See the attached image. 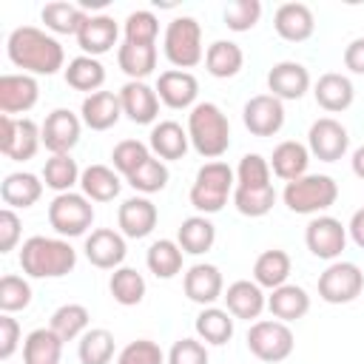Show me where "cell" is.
<instances>
[{"mask_svg":"<svg viewBox=\"0 0 364 364\" xmlns=\"http://www.w3.org/2000/svg\"><path fill=\"white\" fill-rule=\"evenodd\" d=\"M6 54L17 68H23V74H31V77L34 74L51 77L65 63V51L60 40L37 26H17L6 40Z\"/></svg>","mask_w":364,"mask_h":364,"instance_id":"cell-1","label":"cell"},{"mask_svg":"<svg viewBox=\"0 0 364 364\" xmlns=\"http://www.w3.org/2000/svg\"><path fill=\"white\" fill-rule=\"evenodd\" d=\"M20 267L31 279H60L77 267V250L63 236H31L20 247Z\"/></svg>","mask_w":364,"mask_h":364,"instance_id":"cell-2","label":"cell"},{"mask_svg":"<svg viewBox=\"0 0 364 364\" xmlns=\"http://www.w3.org/2000/svg\"><path fill=\"white\" fill-rule=\"evenodd\" d=\"M188 136L193 151L213 162L230 148V122L216 102H196L188 114Z\"/></svg>","mask_w":364,"mask_h":364,"instance_id":"cell-3","label":"cell"},{"mask_svg":"<svg viewBox=\"0 0 364 364\" xmlns=\"http://www.w3.org/2000/svg\"><path fill=\"white\" fill-rule=\"evenodd\" d=\"M233 188H236V173L228 162H222V159L205 162L196 171V179L191 185V205L202 216L219 213L228 205V196L233 193Z\"/></svg>","mask_w":364,"mask_h":364,"instance_id":"cell-4","label":"cell"},{"mask_svg":"<svg viewBox=\"0 0 364 364\" xmlns=\"http://www.w3.org/2000/svg\"><path fill=\"white\" fill-rule=\"evenodd\" d=\"M282 199H284L287 210L301 213V216H313V213H321V210L336 205L338 185L327 173H304V176L284 185Z\"/></svg>","mask_w":364,"mask_h":364,"instance_id":"cell-5","label":"cell"},{"mask_svg":"<svg viewBox=\"0 0 364 364\" xmlns=\"http://www.w3.org/2000/svg\"><path fill=\"white\" fill-rule=\"evenodd\" d=\"M162 51H165L168 63L179 71L199 65L205 51H202V26L196 23V17H188V14L173 17L165 28Z\"/></svg>","mask_w":364,"mask_h":364,"instance_id":"cell-6","label":"cell"},{"mask_svg":"<svg viewBox=\"0 0 364 364\" xmlns=\"http://www.w3.org/2000/svg\"><path fill=\"white\" fill-rule=\"evenodd\" d=\"M293 347H296L293 330L279 318H259L247 330V350L264 364L284 361L293 353Z\"/></svg>","mask_w":364,"mask_h":364,"instance_id":"cell-7","label":"cell"},{"mask_svg":"<svg viewBox=\"0 0 364 364\" xmlns=\"http://www.w3.org/2000/svg\"><path fill=\"white\" fill-rule=\"evenodd\" d=\"M94 222V205L85 193H57L48 205V225L54 228L57 236L71 239V236H82Z\"/></svg>","mask_w":364,"mask_h":364,"instance_id":"cell-8","label":"cell"},{"mask_svg":"<svg viewBox=\"0 0 364 364\" xmlns=\"http://www.w3.org/2000/svg\"><path fill=\"white\" fill-rule=\"evenodd\" d=\"M364 290V273L355 262H330L318 276V299L327 304H350Z\"/></svg>","mask_w":364,"mask_h":364,"instance_id":"cell-9","label":"cell"},{"mask_svg":"<svg viewBox=\"0 0 364 364\" xmlns=\"http://www.w3.org/2000/svg\"><path fill=\"white\" fill-rule=\"evenodd\" d=\"M43 145V131L34 119L23 117V119H14V117H0V151L14 159V162H26L37 154V148Z\"/></svg>","mask_w":364,"mask_h":364,"instance_id":"cell-10","label":"cell"},{"mask_svg":"<svg viewBox=\"0 0 364 364\" xmlns=\"http://www.w3.org/2000/svg\"><path fill=\"white\" fill-rule=\"evenodd\" d=\"M304 245L316 259L336 262L347 245V228L336 216H313L304 228Z\"/></svg>","mask_w":364,"mask_h":364,"instance_id":"cell-11","label":"cell"},{"mask_svg":"<svg viewBox=\"0 0 364 364\" xmlns=\"http://www.w3.org/2000/svg\"><path fill=\"white\" fill-rule=\"evenodd\" d=\"M350 148V134L347 128L333 119V117H318L310 131H307V151L310 156L321 159V162H336L347 154Z\"/></svg>","mask_w":364,"mask_h":364,"instance_id":"cell-12","label":"cell"},{"mask_svg":"<svg viewBox=\"0 0 364 364\" xmlns=\"http://www.w3.org/2000/svg\"><path fill=\"white\" fill-rule=\"evenodd\" d=\"M242 122L253 136H273L284 125V102L273 94H256L245 102Z\"/></svg>","mask_w":364,"mask_h":364,"instance_id":"cell-13","label":"cell"},{"mask_svg":"<svg viewBox=\"0 0 364 364\" xmlns=\"http://www.w3.org/2000/svg\"><path fill=\"white\" fill-rule=\"evenodd\" d=\"M43 145L51 151V154H71V148L80 142V131H82V119L68 111V108H54L43 125Z\"/></svg>","mask_w":364,"mask_h":364,"instance_id":"cell-14","label":"cell"},{"mask_svg":"<svg viewBox=\"0 0 364 364\" xmlns=\"http://www.w3.org/2000/svg\"><path fill=\"white\" fill-rule=\"evenodd\" d=\"M85 259L100 270H117L125 262V236L111 228H97L85 236Z\"/></svg>","mask_w":364,"mask_h":364,"instance_id":"cell-15","label":"cell"},{"mask_svg":"<svg viewBox=\"0 0 364 364\" xmlns=\"http://www.w3.org/2000/svg\"><path fill=\"white\" fill-rule=\"evenodd\" d=\"M182 287H185V296L193 304H202V307H210L216 299L225 296L222 270L216 264H208V262L191 264L188 273H185V279H182Z\"/></svg>","mask_w":364,"mask_h":364,"instance_id":"cell-16","label":"cell"},{"mask_svg":"<svg viewBox=\"0 0 364 364\" xmlns=\"http://www.w3.org/2000/svg\"><path fill=\"white\" fill-rule=\"evenodd\" d=\"M156 97H159V102H165L173 111L193 108L196 105V97H199V80L191 71L168 68L156 80Z\"/></svg>","mask_w":364,"mask_h":364,"instance_id":"cell-17","label":"cell"},{"mask_svg":"<svg viewBox=\"0 0 364 364\" xmlns=\"http://www.w3.org/2000/svg\"><path fill=\"white\" fill-rule=\"evenodd\" d=\"M40 85L31 74H3L0 77V111L6 117L26 114L37 105Z\"/></svg>","mask_w":364,"mask_h":364,"instance_id":"cell-18","label":"cell"},{"mask_svg":"<svg viewBox=\"0 0 364 364\" xmlns=\"http://www.w3.org/2000/svg\"><path fill=\"white\" fill-rule=\"evenodd\" d=\"M156 205L148 199V196H131L119 205L117 210V225H119V233L125 239H145L154 233L156 228Z\"/></svg>","mask_w":364,"mask_h":364,"instance_id":"cell-19","label":"cell"},{"mask_svg":"<svg viewBox=\"0 0 364 364\" xmlns=\"http://www.w3.org/2000/svg\"><path fill=\"white\" fill-rule=\"evenodd\" d=\"M310 88V71L296 60H282L267 71V91L276 100H301Z\"/></svg>","mask_w":364,"mask_h":364,"instance_id":"cell-20","label":"cell"},{"mask_svg":"<svg viewBox=\"0 0 364 364\" xmlns=\"http://www.w3.org/2000/svg\"><path fill=\"white\" fill-rule=\"evenodd\" d=\"M117 94H119V102H122V114L131 122L151 125L159 117V97H156V88H151L148 82L128 80Z\"/></svg>","mask_w":364,"mask_h":364,"instance_id":"cell-21","label":"cell"},{"mask_svg":"<svg viewBox=\"0 0 364 364\" xmlns=\"http://www.w3.org/2000/svg\"><path fill=\"white\" fill-rule=\"evenodd\" d=\"M273 28L287 43H304L316 31V17L304 3H282L273 14Z\"/></svg>","mask_w":364,"mask_h":364,"instance_id":"cell-22","label":"cell"},{"mask_svg":"<svg viewBox=\"0 0 364 364\" xmlns=\"http://www.w3.org/2000/svg\"><path fill=\"white\" fill-rule=\"evenodd\" d=\"M119 117H122V102H119V94L114 91L88 94L80 105V119L91 131H108L119 122Z\"/></svg>","mask_w":364,"mask_h":364,"instance_id":"cell-23","label":"cell"},{"mask_svg":"<svg viewBox=\"0 0 364 364\" xmlns=\"http://www.w3.org/2000/svg\"><path fill=\"white\" fill-rule=\"evenodd\" d=\"M117 37H119V26H117L114 17H108V14H91L82 23V28H80L77 43H80L82 54L100 57V54H105V51H111L117 46Z\"/></svg>","mask_w":364,"mask_h":364,"instance_id":"cell-24","label":"cell"},{"mask_svg":"<svg viewBox=\"0 0 364 364\" xmlns=\"http://www.w3.org/2000/svg\"><path fill=\"white\" fill-rule=\"evenodd\" d=\"M148 148L154 156H159L162 162H173V159H182L191 148V136H188V128H182L179 122L173 119H162L151 128V139H148Z\"/></svg>","mask_w":364,"mask_h":364,"instance_id":"cell-25","label":"cell"},{"mask_svg":"<svg viewBox=\"0 0 364 364\" xmlns=\"http://www.w3.org/2000/svg\"><path fill=\"white\" fill-rule=\"evenodd\" d=\"M222 299H225L228 313H230L233 318H245V321L259 318L262 310L267 307V299H264L262 287H259L256 282H250V279H239V282L228 284V290H225Z\"/></svg>","mask_w":364,"mask_h":364,"instance_id":"cell-26","label":"cell"},{"mask_svg":"<svg viewBox=\"0 0 364 364\" xmlns=\"http://www.w3.org/2000/svg\"><path fill=\"white\" fill-rule=\"evenodd\" d=\"M313 97H316L318 108H324L327 114H338V111H347L353 105L355 88H353L350 77H344L338 71H327L313 85Z\"/></svg>","mask_w":364,"mask_h":364,"instance_id":"cell-27","label":"cell"},{"mask_svg":"<svg viewBox=\"0 0 364 364\" xmlns=\"http://www.w3.org/2000/svg\"><path fill=\"white\" fill-rule=\"evenodd\" d=\"M267 310L273 313V318L290 324V321H299L307 316L310 310V296L301 284H282L276 290H270L267 296Z\"/></svg>","mask_w":364,"mask_h":364,"instance_id":"cell-28","label":"cell"},{"mask_svg":"<svg viewBox=\"0 0 364 364\" xmlns=\"http://www.w3.org/2000/svg\"><path fill=\"white\" fill-rule=\"evenodd\" d=\"M117 63L128 80L145 82V77L154 74L156 68V43H122L117 48Z\"/></svg>","mask_w":364,"mask_h":364,"instance_id":"cell-29","label":"cell"},{"mask_svg":"<svg viewBox=\"0 0 364 364\" xmlns=\"http://www.w3.org/2000/svg\"><path fill=\"white\" fill-rule=\"evenodd\" d=\"M267 162H270V171H273L279 179L293 182V179H299V176L307 173L310 151H307V145H301V142H296V139H284V142H279V145L273 148V156H270Z\"/></svg>","mask_w":364,"mask_h":364,"instance_id":"cell-30","label":"cell"},{"mask_svg":"<svg viewBox=\"0 0 364 364\" xmlns=\"http://www.w3.org/2000/svg\"><path fill=\"white\" fill-rule=\"evenodd\" d=\"M43 196V182L40 176L28 173V171H17V173H9L3 182H0V199L6 208H31L37 199Z\"/></svg>","mask_w":364,"mask_h":364,"instance_id":"cell-31","label":"cell"},{"mask_svg":"<svg viewBox=\"0 0 364 364\" xmlns=\"http://www.w3.org/2000/svg\"><path fill=\"white\" fill-rule=\"evenodd\" d=\"M213 242H216V228H213V222H210L208 216L196 213V216L182 219V225H179V230H176V245H179L185 253L202 256V253H208V250L213 247Z\"/></svg>","mask_w":364,"mask_h":364,"instance_id":"cell-32","label":"cell"},{"mask_svg":"<svg viewBox=\"0 0 364 364\" xmlns=\"http://www.w3.org/2000/svg\"><path fill=\"white\" fill-rule=\"evenodd\" d=\"M193 330H196V338L205 341V344H213V347H222L233 338V316L222 307H202L196 321H193Z\"/></svg>","mask_w":364,"mask_h":364,"instance_id":"cell-33","label":"cell"},{"mask_svg":"<svg viewBox=\"0 0 364 364\" xmlns=\"http://www.w3.org/2000/svg\"><path fill=\"white\" fill-rule=\"evenodd\" d=\"M40 17H43V23H46V28L51 31V34H80V28H82V23L91 17L80 3H63V0H57V3H46L43 6V11H40Z\"/></svg>","mask_w":364,"mask_h":364,"instance_id":"cell-34","label":"cell"},{"mask_svg":"<svg viewBox=\"0 0 364 364\" xmlns=\"http://www.w3.org/2000/svg\"><path fill=\"white\" fill-rule=\"evenodd\" d=\"M242 65H245V51L233 40H216L205 51V68L216 80L236 77L242 71Z\"/></svg>","mask_w":364,"mask_h":364,"instance_id":"cell-35","label":"cell"},{"mask_svg":"<svg viewBox=\"0 0 364 364\" xmlns=\"http://www.w3.org/2000/svg\"><path fill=\"white\" fill-rule=\"evenodd\" d=\"M80 188L91 202H111L122 191V179L108 165H88L80 176Z\"/></svg>","mask_w":364,"mask_h":364,"instance_id":"cell-36","label":"cell"},{"mask_svg":"<svg viewBox=\"0 0 364 364\" xmlns=\"http://www.w3.org/2000/svg\"><path fill=\"white\" fill-rule=\"evenodd\" d=\"M63 338L51 327H37L23 341V364H60Z\"/></svg>","mask_w":364,"mask_h":364,"instance_id":"cell-37","label":"cell"},{"mask_svg":"<svg viewBox=\"0 0 364 364\" xmlns=\"http://www.w3.org/2000/svg\"><path fill=\"white\" fill-rule=\"evenodd\" d=\"M290 256L279 247H270L264 253H259V259L253 262V282L264 290H276L282 284H287V276H290Z\"/></svg>","mask_w":364,"mask_h":364,"instance_id":"cell-38","label":"cell"},{"mask_svg":"<svg viewBox=\"0 0 364 364\" xmlns=\"http://www.w3.org/2000/svg\"><path fill=\"white\" fill-rule=\"evenodd\" d=\"M65 82L74 91H85V94H97L105 82V65L97 57L80 54L74 60H68L65 65Z\"/></svg>","mask_w":364,"mask_h":364,"instance_id":"cell-39","label":"cell"},{"mask_svg":"<svg viewBox=\"0 0 364 364\" xmlns=\"http://www.w3.org/2000/svg\"><path fill=\"white\" fill-rule=\"evenodd\" d=\"M182 256L185 250L173 239H156L145 253V264L156 279H173L182 273Z\"/></svg>","mask_w":364,"mask_h":364,"instance_id":"cell-40","label":"cell"},{"mask_svg":"<svg viewBox=\"0 0 364 364\" xmlns=\"http://www.w3.org/2000/svg\"><path fill=\"white\" fill-rule=\"evenodd\" d=\"M80 176L82 171L77 168V159H71V154H51V159H46L43 165V182L57 193H68L80 182Z\"/></svg>","mask_w":364,"mask_h":364,"instance_id":"cell-41","label":"cell"},{"mask_svg":"<svg viewBox=\"0 0 364 364\" xmlns=\"http://www.w3.org/2000/svg\"><path fill=\"white\" fill-rule=\"evenodd\" d=\"M108 290H111V296H114L117 304L134 307V304H139L145 299V290L148 287H145V279H142L139 270H134V267H117L111 273Z\"/></svg>","mask_w":364,"mask_h":364,"instance_id":"cell-42","label":"cell"},{"mask_svg":"<svg viewBox=\"0 0 364 364\" xmlns=\"http://www.w3.org/2000/svg\"><path fill=\"white\" fill-rule=\"evenodd\" d=\"M88 318H91V316H88V307L68 301V304H60V307L51 313L48 327H51L63 341H74V338H82V333L88 330Z\"/></svg>","mask_w":364,"mask_h":364,"instance_id":"cell-43","label":"cell"},{"mask_svg":"<svg viewBox=\"0 0 364 364\" xmlns=\"http://www.w3.org/2000/svg\"><path fill=\"white\" fill-rule=\"evenodd\" d=\"M80 364H108L114 358V333L105 327H91L77 344Z\"/></svg>","mask_w":364,"mask_h":364,"instance_id":"cell-44","label":"cell"},{"mask_svg":"<svg viewBox=\"0 0 364 364\" xmlns=\"http://www.w3.org/2000/svg\"><path fill=\"white\" fill-rule=\"evenodd\" d=\"M168 179H171V171H168V165L159 159V156H148L131 176H128V185L136 191V193H142V196H151V193H159L165 185H168Z\"/></svg>","mask_w":364,"mask_h":364,"instance_id":"cell-45","label":"cell"},{"mask_svg":"<svg viewBox=\"0 0 364 364\" xmlns=\"http://www.w3.org/2000/svg\"><path fill=\"white\" fill-rule=\"evenodd\" d=\"M233 205L242 216H250V219H259V216H267L276 205V191L273 185H264V188H233Z\"/></svg>","mask_w":364,"mask_h":364,"instance_id":"cell-46","label":"cell"},{"mask_svg":"<svg viewBox=\"0 0 364 364\" xmlns=\"http://www.w3.org/2000/svg\"><path fill=\"white\" fill-rule=\"evenodd\" d=\"M148 156H151V148H148L145 142H139V139H122V142H117L114 151H111L114 171L122 173L125 179H128V176H131Z\"/></svg>","mask_w":364,"mask_h":364,"instance_id":"cell-47","label":"cell"},{"mask_svg":"<svg viewBox=\"0 0 364 364\" xmlns=\"http://www.w3.org/2000/svg\"><path fill=\"white\" fill-rule=\"evenodd\" d=\"M31 304V284L23 276H3L0 279V310L3 313H17Z\"/></svg>","mask_w":364,"mask_h":364,"instance_id":"cell-48","label":"cell"},{"mask_svg":"<svg viewBox=\"0 0 364 364\" xmlns=\"http://www.w3.org/2000/svg\"><path fill=\"white\" fill-rule=\"evenodd\" d=\"M236 185L239 188H264L270 182V162L262 154H245L236 168Z\"/></svg>","mask_w":364,"mask_h":364,"instance_id":"cell-49","label":"cell"},{"mask_svg":"<svg viewBox=\"0 0 364 364\" xmlns=\"http://www.w3.org/2000/svg\"><path fill=\"white\" fill-rule=\"evenodd\" d=\"M222 17H225V26L230 31H236V34L250 31L262 17V3L259 0H233V3L225 6Z\"/></svg>","mask_w":364,"mask_h":364,"instance_id":"cell-50","label":"cell"},{"mask_svg":"<svg viewBox=\"0 0 364 364\" xmlns=\"http://www.w3.org/2000/svg\"><path fill=\"white\" fill-rule=\"evenodd\" d=\"M125 40L128 43H156V34H159V20L154 11L148 9H139V11H131L125 17Z\"/></svg>","mask_w":364,"mask_h":364,"instance_id":"cell-51","label":"cell"},{"mask_svg":"<svg viewBox=\"0 0 364 364\" xmlns=\"http://www.w3.org/2000/svg\"><path fill=\"white\" fill-rule=\"evenodd\" d=\"M117 364H168V358H165V353L159 350L156 341L136 338V341H131L119 350Z\"/></svg>","mask_w":364,"mask_h":364,"instance_id":"cell-52","label":"cell"},{"mask_svg":"<svg viewBox=\"0 0 364 364\" xmlns=\"http://www.w3.org/2000/svg\"><path fill=\"white\" fill-rule=\"evenodd\" d=\"M208 344L199 338H179L168 353V364H208Z\"/></svg>","mask_w":364,"mask_h":364,"instance_id":"cell-53","label":"cell"},{"mask_svg":"<svg viewBox=\"0 0 364 364\" xmlns=\"http://www.w3.org/2000/svg\"><path fill=\"white\" fill-rule=\"evenodd\" d=\"M20 216L11 210V208H3L0 210V253H9L14 250V245L20 242Z\"/></svg>","mask_w":364,"mask_h":364,"instance_id":"cell-54","label":"cell"},{"mask_svg":"<svg viewBox=\"0 0 364 364\" xmlns=\"http://www.w3.org/2000/svg\"><path fill=\"white\" fill-rule=\"evenodd\" d=\"M17 347H20V324L17 318H11V313H3L0 316V358L9 361Z\"/></svg>","mask_w":364,"mask_h":364,"instance_id":"cell-55","label":"cell"},{"mask_svg":"<svg viewBox=\"0 0 364 364\" xmlns=\"http://www.w3.org/2000/svg\"><path fill=\"white\" fill-rule=\"evenodd\" d=\"M344 65L353 74H364V37H355L347 48H344Z\"/></svg>","mask_w":364,"mask_h":364,"instance_id":"cell-56","label":"cell"},{"mask_svg":"<svg viewBox=\"0 0 364 364\" xmlns=\"http://www.w3.org/2000/svg\"><path fill=\"white\" fill-rule=\"evenodd\" d=\"M347 233H350V239L364 250V210H361V208L353 213V219H350V225H347Z\"/></svg>","mask_w":364,"mask_h":364,"instance_id":"cell-57","label":"cell"},{"mask_svg":"<svg viewBox=\"0 0 364 364\" xmlns=\"http://www.w3.org/2000/svg\"><path fill=\"white\" fill-rule=\"evenodd\" d=\"M350 168H353V173H355L358 179H364V145H358V148L353 151V159H350Z\"/></svg>","mask_w":364,"mask_h":364,"instance_id":"cell-58","label":"cell"},{"mask_svg":"<svg viewBox=\"0 0 364 364\" xmlns=\"http://www.w3.org/2000/svg\"><path fill=\"white\" fill-rule=\"evenodd\" d=\"M361 210H364V208H361Z\"/></svg>","mask_w":364,"mask_h":364,"instance_id":"cell-59","label":"cell"}]
</instances>
